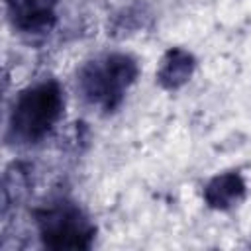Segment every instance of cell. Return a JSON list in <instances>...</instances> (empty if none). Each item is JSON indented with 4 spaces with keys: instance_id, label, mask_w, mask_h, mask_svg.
<instances>
[{
    "instance_id": "cell-1",
    "label": "cell",
    "mask_w": 251,
    "mask_h": 251,
    "mask_svg": "<svg viewBox=\"0 0 251 251\" xmlns=\"http://www.w3.org/2000/svg\"><path fill=\"white\" fill-rule=\"evenodd\" d=\"M63 110V94L55 80H47L24 90L14 102L10 131L14 139L35 143L55 126Z\"/></svg>"
},
{
    "instance_id": "cell-2",
    "label": "cell",
    "mask_w": 251,
    "mask_h": 251,
    "mask_svg": "<svg viewBox=\"0 0 251 251\" xmlns=\"http://www.w3.org/2000/svg\"><path fill=\"white\" fill-rule=\"evenodd\" d=\"M137 65L127 55H108L102 61H92L80 71V90L84 98L104 110H114L124 96V90L133 82Z\"/></svg>"
},
{
    "instance_id": "cell-3",
    "label": "cell",
    "mask_w": 251,
    "mask_h": 251,
    "mask_svg": "<svg viewBox=\"0 0 251 251\" xmlns=\"http://www.w3.org/2000/svg\"><path fill=\"white\" fill-rule=\"evenodd\" d=\"M39 229L45 245L55 249L86 247L92 237L90 224L73 206H55L39 214Z\"/></svg>"
},
{
    "instance_id": "cell-4",
    "label": "cell",
    "mask_w": 251,
    "mask_h": 251,
    "mask_svg": "<svg viewBox=\"0 0 251 251\" xmlns=\"http://www.w3.org/2000/svg\"><path fill=\"white\" fill-rule=\"evenodd\" d=\"M14 25L24 31H39L51 25L57 0H6Z\"/></svg>"
},
{
    "instance_id": "cell-5",
    "label": "cell",
    "mask_w": 251,
    "mask_h": 251,
    "mask_svg": "<svg viewBox=\"0 0 251 251\" xmlns=\"http://www.w3.org/2000/svg\"><path fill=\"white\" fill-rule=\"evenodd\" d=\"M194 71V59L184 49H171L161 61L157 78L165 88H178L182 86Z\"/></svg>"
},
{
    "instance_id": "cell-6",
    "label": "cell",
    "mask_w": 251,
    "mask_h": 251,
    "mask_svg": "<svg viewBox=\"0 0 251 251\" xmlns=\"http://www.w3.org/2000/svg\"><path fill=\"white\" fill-rule=\"evenodd\" d=\"M245 184L237 173H226L210 180L204 190V198L214 208H229L243 198Z\"/></svg>"
}]
</instances>
